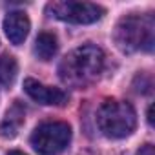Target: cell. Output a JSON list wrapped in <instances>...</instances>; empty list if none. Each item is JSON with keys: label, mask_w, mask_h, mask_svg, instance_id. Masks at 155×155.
Returning a JSON list of instances; mask_svg holds the SVG:
<instances>
[{"label": "cell", "mask_w": 155, "mask_h": 155, "mask_svg": "<svg viewBox=\"0 0 155 155\" xmlns=\"http://www.w3.org/2000/svg\"><path fill=\"white\" fill-rule=\"evenodd\" d=\"M104 68V53L93 44H86L69 51L60 66L58 77L66 86L71 88H86L99 79Z\"/></svg>", "instance_id": "6da1fadb"}, {"label": "cell", "mask_w": 155, "mask_h": 155, "mask_svg": "<svg viewBox=\"0 0 155 155\" xmlns=\"http://www.w3.org/2000/svg\"><path fill=\"white\" fill-rule=\"evenodd\" d=\"M155 22L151 15H128L115 26V44L124 53L151 51L155 42Z\"/></svg>", "instance_id": "7a4b0ae2"}, {"label": "cell", "mask_w": 155, "mask_h": 155, "mask_svg": "<svg viewBox=\"0 0 155 155\" xmlns=\"http://www.w3.org/2000/svg\"><path fill=\"white\" fill-rule=\"evenodd\" d=\"M97 126L110 139H124L133 133L137 115L130 102L108 101L97 111Z\"/></svg>", "instance_id": "3957f363"}, {"label": "cell", "mask_w": 155, "mask_h": 155, "mask_svg": "<svg viewBox=\"0 0 155 155\" xmlns=\"http://www.w3.org/2000/svg\"><path fill=\"white\" fill-rule=\"evenodd\" d=\"M71 140V128L68 122L49 120L42 122L31 133V146L38 155H57Z\"/></svg>", "instance_id": "277c9868"}, {"label": "cell", "mask_w": 155, "mask_h": 155, "mask_svg": "<svg viewBox=\"0 0 155 155\" xmlns=\"http://www.w3.org/2000/svg\"><path fill=\"white\" fill-rule=\"evenodd\" d=\"M46 9L51 17L71 24H93L104 15V9L101 6L90 2H66V0H62V2H49Z\"/></svg>", "instance_id": "5b68a950"}, {"label": "cell", "mask_w": 155, "mask_h": 155, "mask_svg": "<svg viewBox=\"0 0 155 155\" xmlns=\"http://www.w3.org/2000/svg\"><path fill=\"white\" fill-rule=\"evenodd\" d=\"M24 91L38 104L44 106H62L68 102V95L66 91L58 90V88H49L40 84L35 79H26L24 81Z\"/></svg>", "instance_id": "8992f818"}, {"label": "cell", "mask_w": 155, "mask_h": 155, "mask_svg": "<svg viewBox=\"0 0 155 155\" xmlns=\"http://www.w3.org/2000/svg\"><path fill=\"white\" fill-rule=\"evenodd\" d=\"M4 31L11 44L20 46L29 33V18L22 11H11L4 18Z\"/></svg>", "instance_id": "52a82bcc"}, {"label": "cell", "mask_w": 155, "mask_h": 155, "mask_svg": "<svg viewBox=\"0 0 155 155\" xmlns=\"http://www.w3.org/2000/svg\"><path fill=\"white\" fill-rule=\"evenodd\" d=\"M24 117H26L24 106L18 101L13 102V106L6 111V117L0 122V137L2 139H13L18 133L20 126L24 124Z\"/></svg>", "instance_id": "ba28073f"}, {"label": "cell", "mask_w": 155, "mask_h": 155, "mask_svg": "<svg viewBox=\"0 0 155 155\" xmlns=\"http://www.w3.org/2000/svg\"><path fill=\"white\" fill-rule=\"evenodd\" d=\"M57 49H58V42H57V37L53 33H40L35 40V55L40 58V60H51L55 55H57Z\"/></svg>", "instance_id": "9c48e42d"}, {"label": "cell", "mask_w": 155, "mask_h": 155, "mask_svg": "<svg viewBox=\"0 0 155 155\" xmlns=\"http://www.w3.org/2000/svg\"><path fill=\"white\" fill-rule=\"evenodd\" d=\"M18 66L15 57L11 55H2L0 57V86H9L13 84L15 77H17Z\"/></svg>", "instance_id": "30bf717a"}, {"label": "cell", "mask_w": 155, "mask_h": 155, "mask_svg": "<svg viewBox=\"0 0 155 155\" xmlns=\"http://www.w3.org/2000/svg\"><path fill=\"white\" fill-rule=\"evenodd\" d=\"M137 155H155L153 146H151V144H144V146H140V150L137 151Z\"/></svg>", "instance_id": "8fae6325"}, {"label": "cell", "mask_w": 155, "mask_h": 155, "mask_svg": "<svg viewBox=\"0 0 155 155\" xmlns=\"http://www.w3.org/2000/svg\"><path fill=\"white\" fill-rule=\"evenodd\" d=\"M151 111H153V108L150 106V110H148V122H150V126L153 124V117H151Z\"/></svg>", "instance_id": "7c38bea8"}, {"label": "cell", "mask_w": 155, "mask_h": 155, "mask_svg": "<svg viewBox=\"0 0 155 155\" xmlns=\"http://www.w3.org/2000/svg\"><path fill=\"white\" fill-rule=\"evenodd\" d=\"M9 155H24V153H22V151H17V150H15V151H9Z\"/></svg>", "instance_id": "4fadbf2b"}]
</instances>
